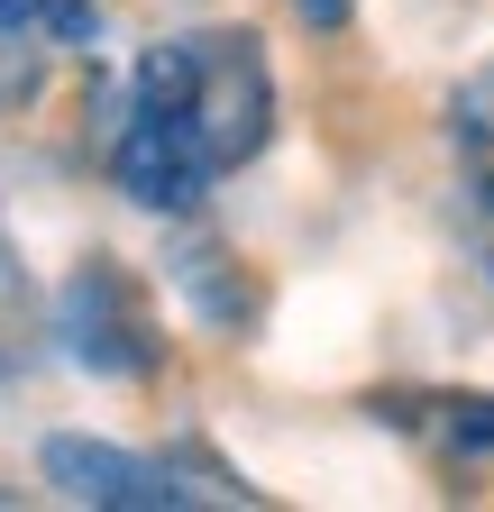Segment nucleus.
<instances>
[{"mask_svg": "<svg viewBox=\"0 0 494 512\" xmlns=\"http://www.w3.org/2000/svg\"><path fill=\"white\" fill-rule=\"evenodd\" d=\"M449 439H458V448H476V458H494V403H458Z\"/></svg>", "mask_w": 494, "mask_h": 512, "instance_id": "obj_7", "label": "nucleus"}, {"mask_svg": "<svg viewBox=\"0 0 494 512\" xmlns=\"http://www.w3.org/2000/svg\"><path fill=\"white\" fill-rule=\"evenodd\" d=\"M193 128H202V147L211 165H247L266 147V128H275V83H266V55L247 46V37H211L202 55V83H193Z\"/></svg>", "mask_w": 494, "mask_h": 512, "instance_id": "obj_2", "label": "nucleus"}, {"mask_svg": "<svg viewBox=\"0 0 494 512\" xmlns=\"http://www.w3.org/2000/svg\"><path fill=\"white\" fill-rule=\"evenodd\" d=\"M202 55H211V37H165V46H147L138 74H129V101L138 110H183L193 83H202Z\"/></svg>", "mask_w": 494, "mask_h": 512, "instance_id": "obj_5", "label": "nucleus"}, {"mask_svg": "<svg viewBox=\"0 0 494 512\" xmlns=\"http://www.w3.org/2000/svg\"><path fill=\"white\" fill-rule=\"evenodd\" d=\"M0 28H46V37L92 46L101 37V10H92V0H0Z\"/></svg>", "mask_w": 494, "mask_h": 512, "instance_id": "obj_6", "label": "nucleus"}, {"mask_svg": "<svg viewBox=\"0 0 494 512\" xmlns=\"http://www.w3.org/2000/svg\"><path fill=\"white\" fill-rule=\"evenodd\" d=\"M110 174H119V192H129L138 211H193L220 165L202 147L193 110H138L119 128V147H110Z\"/></svg>", "mask_w": 494, "mask_h": 512, "instance_id": "obj_1", "label": "nucleus"}, {"mask_svg": "<svg viewBox=\"0 0 494 512\" xmlns=\"http://www.w3.org/2000/svg\"><path fill=\"white\" fill-rule=\"evenodd\" d=\"M37 467H46V485H55V494L101 503V512H174V503H193V485H183L174 467L129 458V448L83 439V430H55V439L37 448Z\"/></svg>", "mask_w": 494, "mask_h": 512, "instance_id": "obj_3", "label": "nucleus"}, {"mask_svg": "<svg viewBox=\"0 0 494 512\" xmlns=\"http://www.w3.org/2000/svg\"><path fill=\"white\" fill-rule=\"evenodd\" d=\"M302 19H312V28H339V19H348V0H302Z\"/></svg>", "mask_w": 494, "mask_h": 512, "instance_id": "obj_8", "label": "nucleus"}, {"mask_svg": "<svg viewBox=\"0 0 494 512\" xmlns=\"http://www.w3.org/2000/svg\"><path fill=\"white\" fill-rule=\"evenodd\" d=\"M55 330H65V357L92 366V375H147L156 348H147V320H138V293L119 284L110 266H83L65 284V311H55Z\"/></svg>", "mask_w": 494, "mask_h": 512, "instance_id": "obj_4", "label": "nucleus"}]
</instances>
